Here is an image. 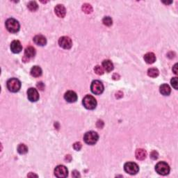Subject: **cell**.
Wrapping results in <instances>:
<instances>
[{
    "mask_svg": "<svg viewBox=\"0 0 178 178\" xmlns=\"http://www.w3.org/2000/svg\"><path fill=\"white\" fill-rule=\"evenodd\" d=\"M6 86H7L8 91L12 92V93H16V92L20 91L21 88V83L18 79L11 78L8 79L7 83H6Z\"/></svg>",
    "mask_w": 178,
    "mask_h": 178,
    "instance_id": "cell-1",
    "label": "cell"
},
{
    "mask_svg": "<svg viewBox=\"0 0 178 178\" xmlns=\"http://www.w3.org/2000/svg\"><path fill=\"white\" fill-rule=\"evenodd\" d=\"M6 28L10 33H17L20 30V24L13 18H9L6 21Z\"/></svg>",
    "mask_w": 178,
    "mask_h": 178,
    "instance_id": "cell-2",
    "label": "cell"
},
{
    "mask_svg": "<svg viewBox=\"0 0 178 178\" xmlns=\"http://www.w3.org/2000/svg\"><path fill=\"white\" fill-rule=\"evenodd\" d=\"M82 103L85 108L89 109V110H93V109H95L96 106H97V101H96L95 98L90 95H86L83 98Z\"/></svg>",
    "mask_w": 178,
    "mask_h": 178,
    "instance_id": "cell-3",
    "label": "cell"
},
{
    "mask_svg": "<svg viewBox=\"0 0 178 178\" xmlns=\"http://www.w3.org/2000/svg\"><path fill=\"white\" fill-rule=\"evenodd\" d=\"M99 139V136L97 134V132H93V131H90L85 134L83 136V139L86 143L89 145H94L97 143Z\"/></svg>",
    "mask_w": 178,
    "mask_h": 178,
    "instance_id": "cell-4",
    "label": "cell"
},
{
    "mask_svg": "<svg viewBox=\"0 0 178 178\" xmlns=\"http://www.w3.org/2000/svg\"><path fill=\"white\" fill-rule=\"evenodd\" d=\"M156 172L161 175H166L170 172V167L167 163L164 162H159L155 166Z\"/></svg>",
    "mask_w": 178,
    "mask_h": 178,
    "instance_id": "cell-5",
    "label": "cell"
},
{
    "mask_svg": "<svg viewBox=\"0 0 178 178\" xmlns=\"http://www.w3.org/2000/svg\"><path fill=\"white\" fill-rule=\"evenodd\" d=\"M91 89L93 93L95 94V95H100L104 91V85L101 81L95 80L91 83Z\"/></svg>",
    "mask_w": 178,
    "mask_h": 178,
    "instance_id": "cell-6",
    "label": "cell"
},
{
    "mask_svg": "<svg viewBox=\"0 0 178 178\" xmlns=\"http://www.w3.org/2000/svg\"><path fill=\"white\" fill-rule=\"evenodd\" d=\"M124 169L126 173L130 175H136L139 171V167L134 162H127L124 166Z\"/></svg>",
    "mask_w": 178,
    "mask_h": 178,
    "instance_id": "cell-7",
    "label": "cell"
},
{
    "mask_svg": "<svg viewBox=\"0 0 178 178\" xmlns=\"http://www.w3.org/2000/svg\"><path fill=\"white\" fill-rule=\"evenodd\" d=\"M59 45L61 48L65 49V50H69L72 48V42L70 38L68 37V36H63L59 38Z\"/></svg>",
    "mask_w": 178,
    "mask_h": 178,
    "instance_id": "cell-8",
    "label": "cell"
},
{
    "mask_svg": "<svg viewBox=\"0 0 178 178\" xmlns=\"http://www.w3.org/2000/svg\"><path fill=\"white\" fill-rule=\"evenodd\" d=\"M54 175L57 177H66L68 175V171L67 168L63 165H59L56 167L54 169Z\"/></svg>",
    "mask_w": 178,
    "mask_h": 178,
    "instance_id": "cell-9",
    "label": "cell"
},
{
    "mask_svg": "<svg viewBox=\"0 0 178 178\" xmlns=\"http://www.w3.org/2000/svg\"><path fill=\"white\" fill-rule=\"evenodd\" d=\"M27 97L31 102H36L39 99V94L37 90L34 88H30L27 91Z\"/></svg>",
    "mask_w": 178,
    "mask_h": 178,
    "instance_id": "cell-10",
    "label": "cell"
},
{
    "mask_svg": "<svg viewBox=\"0 0 178 178\" xmlns=\"http://www.w3.org/2000/svg\"><path fill=\"white\" fill-rule=\"evenodd\" d=\"M64 98H65L66 101L70 103L75 102L77 100V95L75 92L72 91H68L64 95Z\"/></svg>",
    "mask_w": 178,
    "mask_h": 178,
    "instance_id": "cell-11",
    "label": "cell"
},
{
    "mask_svg": "<svg viewBox=\"0 0 178 178\" xmlns=\"http://www.w3.org/2000/svg\"><path fill=\"white\" fill-rule=\"evenodd\" d=\"M54 11L57 16L59 18H64L66 14V9L65 6L62 4H58L57 6H56L54 8Z\"/></svg>",
    "mask_w": 178,
    "mask_h": 178,
    "instance_id": "cell-12",
    "label": "cell"
},
{
    "mask_svg": "<svg viewBox=\"0 0 178 178\" xmlns=\"http://www.w3.org/2000/svg\"><path fill=\"white\" fill-rule=\"evenodd\" d=\"M10 50L15 54L20 53L22 50V46L19 40H13L10 44Z\"/></svg>",
    "mask_w": 178,
    "mask_h": 178,
    "instance_id": "cell-13",
    "label": "cell"
},
{
    "mask_svg": "<svg viewBox=\"0 0 178 178\" xmlns=\"http://www.w3.org/2000/svg\"><path fill=\"white\" fill-rule=\"evenodd\" d=\"M34 41L36 45L40 46H44L47 43L46 38L42 35H37L34 38Z\"/></svg>",
    "mask_w": 178,
    "mask_h": 178,
    "instance_id": "cell-14",
    "label": "cell"
},
{
    "mask_svg": "<svg viewBox=\"0 0 178 178\" xmlns=\"http://www.w3.org/2000/svg\"><path fill=\"white\" fill-rule=\"evenodd\" d=\"M135 155H136V158L137 159L142 161V160H144L146 158L147 153L145 150L139 148V149H137L136 150Z\"/></svg>",
    "mask_w": 178,
    "mask_h": 178,
    "instance_id": "cell-15",
    "label": "cell"
},
{
    "mask_svg": "<svg viewBox=\"0 0 178 178\" xmlns=\"http://www.w3.org/2000/svg\"><path fill=\"white\" fill-rule=\"evenodd\" d=\"M144 60L148 64L154 63L156 61V56L153 52H148L145 54Z\"/></svg>",
    "mask_w": 178,
    "mask_h": 178,
    "instance_id": "cell-16",
    "label": "cell"
},
{
    "mask_svg": "<svg viewBox=\"0 0 178 178\" xmlns=\"http://www.w3.org/2000/svg\"><path fill=\"white\" fill-rule=\"evenodd\" d=\"M35 55H36V50L33 47L29 46V47H27V48L25 49V56L26 58H27V59H31V58L34 57V56Z\"/></svg>",
    "mask_w": 178,
    "mask_h": 178,
    "instance_id": "cell-17",
    "label": "cell"
},
{
    "mask_svg": "<svg viewBox=\"0 0 178 178\" xmlns=\"http://www.w3.org/2000/svg\"><path fill=\"white\" fill-rule=\"evenodd\" d=\"M102 66L104 70L108 72H111L113 70V64L110 60H104L102 62Z\"/></svg>",
    "mask_w": 178,
    "mask_h": 178,
    "instance_id": "cell-18",
    "label": "cell"
},
{
    "mask_svg": "<svg viewBox=\"0 0 178 178\" xmlns=\"http://www.w3.org/2000/svg\"><path fill=\"white\" fill-rule=\"evenodd\" d=\"M159 91H160V93L162 94L163 95H169L171 94V89L170 86L168 84H166V83H164V84H162L160 88H159Z\"/></svg>",
    "mask_w": 178,
    "mask_h": 178,
    "instance_id": "cell-19",
    "label": "cell"
},
{
    "mask_svg": "<svg viewBox=\"0 0 178 178\" xmlns=\"http://www.w3.org/2000/svg\"><path fill=\"white\" fill-rule=\"evenodd\" d=\"M42 69L37 66H34L31 69V74L34 77H38L42 75Z\"/></svg>",
    "mask_w": 178,
    "mask_h": 178,
    "instance_id": "cell-20",
    "label": "cell"
},
{
    "mask_svg": "<svg viewBox=\"0 0 178 178\" xmlns=\"http://www.w3.org/2000/svg\"><path fill=\"white\" fill-rule=\"evenodd\" d=\"M159 74V72L156 68H152L147 70V75L150 77H153V78H155V77H158Z\"/></svg>",
    "mask_w": 178,
    "mask_h": 178,
    "instance_id": "cell-21",
    "label": "cell"
},
{
    "mask_svg": "<svg viewBox=\"0 0 178 178\" xmlns=\"http://www.w3.org/2000/svg\"><path fill=\"white\" fill-rule=\"evenodd\" d=\"M81 8H82L83 11L86 14H90L93 12V7L89 4H84Z\"/></svg>",
    "mask_w": 178,
    "mask_h": 178,
    "instance_id": "cell-22",
    "label": "cell"
},
{
    "mask_svg": "<svg viewBox=\"0 0 178 178\" xmlns=\"http://www.w3.org/2000/svg\"><path fill=\"white\" fill-rule=\"evenodd\" d=\"M27 8H29L31 11H36V10L38 9V5L36 1H29V3H28Z\"/></svg>",
    "mask_w": 178,
    "mask_h": 178,
    "instance_id": "cell-23",
    "label": "cell"
},
{
    "mask_svg": "<svg viewBox=\"0 0 178 178\" xmlns=\"http://www.w3.org/2000/svg\"><path fill=\"white\" fill-rule=\"evenodd\" d=\"M18 152L20 154H25L27 153L28 152V147L25 144H20L18 147Z\"/></svg>",
    "mask_w": 178,
    "mask_h": 178,
    "instance_id": "cell-24",
    "label": "cell"
},
{
    "mask_svg": "<svg viewBox=\"0 0 178 178\" xmlns=\"http://www.w3.org/2000/svg\"><path fill=\"white\" fill-rule=\"evenodd\" d=\"M102 22H103V24L107 26V27H110V26H111L113 24V20H112V19L110 18V17L107 16V17H104V18H103Z\"/></svg>",
    "mask_w": 178,
    "mask_h": 178,
    "instance_id": "cell-25",
    "label": "cell"
},
{
    "mask_svg": "<svg viewBox=\"0 0 178 178\" xmlns=\"http://www.w3.org/2000/svg\"><path fill=\"white\" fill-rule=\"evenodd\" d=\"M94 71L98 75H102L104 74V68L100 66H96L95 68H94Z\"/></svg>",
    "mask_w": 178,
    "mask_h": 178,
    "instance_id": "cell-26",
    "label": "cell"
},
{
    "mask_svg": "<svg viewBox=\"0 0 178 178\" xmlns=\"http://www.w3.org/2000/svg\"><path fill=\"white\" fill-rule=\"evenodd\" d=\"M171 85L173 86V87L175 89L177 90L178 83H177V77H173V78L171 79Z\"/></svg>",
    "mask_w": 178,
    "mask_h": 178,
    "instance_id": "cell-27",
    "label": "cell"
},
{
    "mask_svg": "<svg viewBox=\"0 0 178 178\" xmlns=\"http://www.w3.org/2000/svg\"><path fill=\"white\" fill-rule=\"evenodd\" d=\"M81 147H82V145H81V143L80 142H76L75 143H74V145H73L74 149L77 151L80 150L81 149Z\"/></svg>",
    "mask_w": 178,
    "mask_h": 178,
    "instance_id": "cell-28",
    "label": "cell"
},
{
    "mask_svg": "<svg viewBox=\"0 0 178 178\" xmlns=\"http://www.w3.org/2000/svg\"><path fill=\"white\" fill-rule=\"evenodd\" d=\"M158 156H159V154L157 153V152H156V151H153L150 154V157L154 160L158 158Z\"/></svg>",
    "mask_w": 178,
    "mask_h": 178,
    "instance_id": "cell-29",
    "label": "cell"
},
{
    "mask_svg": "<svg viewBox=\"0 0 178 178\" xmlns=\"http://www.w3.org/2000/svg\"><path fill=\"white\" fill-rule=\"evenodd\" d=\"M173 71L174 72V73H175V74H177V63L175 64V66H173Z\"/></svg>",
    "mask_w": 178,
    "mask_h": 178,
    "instance_id": "cell-30",
    "label": "cell"
}]
</instances>
